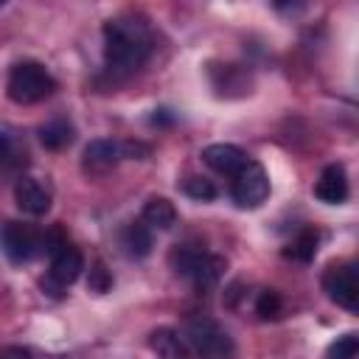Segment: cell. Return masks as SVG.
Instances as JSON below:
<instances>
[{
    "mask_svg": "<svg viewBox=\"0 0 359 359\" xmlns=\"http://www.w3.org/2000/svg\"><path fill=\"white\" fill-rule=\"evenodd\" d=\"M151 53V31L146 17L121 14L104 22V62L112 76H132Z\"/></svg>",
    "mask_w": 359,
    "mask_h": 359,
    "instance_id": "6da1fadb",
    "label": "cell"
},
{
    "mask_svg": "<svg viewBox=\"0 0 359 359\" xmlns=\"http://www.w3.org/2000/svg\"><path fill=\"white\" fill-rule=\"evenodd\" d=\"M168 264L180 278L191 280L199 292L216 286L227 269V261L222 255H213V252L194 247V244H177L168 252Z\"/></svg>",
    "mask_w": 359,
    "mask_h": 359,
    "instance_id": "7a4b0ae2",
    "label": "cell"
},
{
    "mask_svg": "<svg viewBox=\"0 0 359 359\" xmlns=\"http://www.w3.org/2000/svg\"><path fill=\"white\" fill-rule=\"evenodd\" d=\"M182 342L188 353L199 359H236V342L233 337L210 317H191L182 328Z\"/></svg>",
    "mask_w": 359,
    "mask_h": 359,
    "instance_id": "3957f363",
    "label": "cell"
},
{
    "mask_svg": "<svg viewBox=\"0 0 359 359\" xmlns=\"http://www.w3.org/2000/svg\"><path fill=\"white\" fill-rule=\"evenodd\" d=\"M53 90H56V79L50 76V70L42 62L25 59V62H17L8 70L6 93H8V98L14 104H22V107L39 104L48 95H53Z\"/></svg>",
    "mask_w": 359,
    "mask_h": 359,
    "instance_id": "277c9868",
    "label": "cell"
},
{
    "mask_svg": "<svg viewBox=\"0 0 359 359\" xmlns=\"http://www.w3.org/2000/svg\"><path fill=\"white\" fill-rule=\"evenodd\" d=\"M84 269V255L79 247H73L70 241H65L62 247H56L50 252V266L45 272V278L39 280L42 292L50 297H65L67 286L81 275Z\"/></svg>",
    "mask_w": 359,
    "mask_h": 359,
    "instance_id": "5b68a950",
    "label": "cell"
},
{
    "mask_svg": "<svg viewBox=\"0 0 359 359\" xmlns=\"http://www.w3.org/2000/svg\"><path fill=\"white\" fill-rule=\"evenodd\" d=\"M0 247L11 264H28L45 252V230L25 222H8L0 230Z\"/></svg>",
    "mask_w": 359,
    "mask_h": 359,
    "instance_id": "8992f818",
    "label": "cell"
},
{
    "mask_svg": "<svg viewBox=\"0 0 359 359\" xmlns=\"http://www.w3.org/2000/svg\"><path fill=\"white\" fill-rule=\"evenodd\" d=\"M230 196L238 208H247V210L261 208L269 196V177L264 165L255 160H247L230 180Z\"/></svg>",
    "mask_w": 359,
    "mask_h": 359,
    "instance_id": "52a82bcc",
    "label": "cell"
},
{
    "mask_svg": "<svg viewBox=\"0 0 359 359\" xmlns=\"http://www.w3.org/2000/svg\"><path fill=\"white\" fill-rule=\"evenodd\" d=\"M323 292L345 311H359V280L353 261H334L323 272Z\"/></svg>",
    "mask_w": 359,
    "mask_h": 359,
    "instance_id": "ba28073f",
    "label": "cell"
},
{
    "mask_svg": "<svg viewBox=\"0 0 359 359\" xmlns=\"http://www.w3.org/2000/svg\"><path fill=\"white\" fill-rule=\"evenodd\" d=\"M14 202L25 216H45L50 210V191L36 177H20L14 185Z\"/></svg>",
    "mask_w": 359,
    "mask_h": 359,
    "instance_id": "9c48e42d",
    "label": "cell"
},
{
    "mask_svg": "<svg viewBox=\"0 0 359 359\" xmlns=\"http://www.w3.org/2000/svg\"><path fill=\"white\" fill-rule=\"evenodd\" d=\"M314 196L325 205H342L348 199V174L339 163H331L320 171L314 182Z\"/></svg>",
    "mask_w": 359,
    "mask_h": 359,
    "instance_id": "30bf717a",
    "label": "cell"
},
{
    "mask_svg": "<svg viewBox=\"0 0 359 359\" xmlns=\"http://www.w3.org/2000/svg\"><path fill=\"white\" fill-rule=\"evenodd\" d=\"M247 160H250V157L244 154V149H238V146H233V143H210V146L202 149V163H205L208 168H213L216 174L233 177Z\"/></svg>",
    "mask_w": 359,
    "mask_h": 359,
    "instance_id": "8fae6325",
    "label": "cell"
},
{
    "mask_svg": "<svg viewBox=\"0 0 359 359\" xmlns=\"http://www.w3.org/2000/svg\"><path fill=\"white\" fill-rule=\"evenodd\" d=\"M118 160H121V146L115 140H107V137L90 140L84 146V154H81V165L87 174H107Z\"/></svg>",
    "mask_w": 359,
    "mask_h": 359,
    "instance_id": "7c38bea8",
    "label": "cell"
},
{
    "mask_svg": "<svg viewBox=\"0 0 359 359\" xmlns=\"http://www.w3.org/2000/svg\"><path fill=\"white\" fill-rule=\"evenodd\" d=\"M140 222H143L149 230H168V227H174V222H177V208H174V202L165 199V196H151V199L143 205Z\"/></svg>",
    "mask_w": 359,
    "mask_h": 359,
    "instance_id": "4fadbf2b",
    "label": "cell"
},
{
    "mask_svg": "<svg viewBox=\"0 0 359 359\" xmlns=\"http://www.w3.org/2000/svg\"><path fill=\"white\" fill-rule=\"evenodd\" d=\"M149 348L163 359H185L188 348L182 342V334L174 328H154L149 334Z\"/></svg>",
    "mask_w": 359,
    "mask_h": 359,
    "instance_id": "5bb4252c",
    "label": "cell"
},
{
    "mask_svg": "<svg viewBox=\"0 0 359 359\" xmlns=\"http://www.w3.org/2000/svg\"><path fill=\"white\" fill-rule=\"evenodd\" d=\"M73 132H76V129H73L70 121H65V118H53V121H48V123L39 126V143H42L45 149H50V151H59V149L70 146Z\"/></svg>",
    "mask_w": 359,
    "mask_h": 359,
    "instance_id": "9a60e30c",
    "label": "cell"
},
{
    "mask_svg": "<svg viewBox=\"0 0 359 359\" xmlns=\"http://www.w3.org/2000/svg\"><path fill=\"white\" fill-rule=\"evenodd\" d=\"M121 244L126 247V252L132 258H143V255L151 252V244H154L151 241V230L143 222H129L126 230H123V236H121Z\"/></svg>",
    "mask_w": 359,
    "mask_h": 359,
    "instance_id": "2e32d148",
    "label": "cell"
},
{
    "mask_svg": "<svg viewBox=\"0 0 359 359\" xmlns=\"http://www.w3.org/2000/svg\"><path fill=\"white\" fill-rule=\"evenodd\" d=\"M317 247H320V233L311 230V227H303V230L286 244L283 255H286V258H294V261H300V264H309V261L317 255Z\"/></svg>",
    "mask_w": 359,
    "mask_h": 359,
    "instance_id": "e0dca14e",
    "label": "cell"
},
{
    "mask_svg": "<svg viewBox=\"0 0 359 359\" xmlns=\"http://www.w3.org/2000/svg\"><path fill=\"white\" fill-rule=\"evenodd\" d=\"M283 311V300L275 289H261L258 297H255V314L261 320H278Z\"/></svg>",
    "mask_w": 359,
    "mask_h": 359,
    "instance_id": "ac0fdd59",
    "label": "cell"
},
{
    "mask_svg": "<svg viewBox=\"0 0 359 359\" xmlns=\"http://www.w3.org/2000/svg\"><path fill=\"white\" fill-rule=\"evenodd\" d=\"M182 194L196 199V202H210V199H216V185L205 177H188L182 182Z\"/></svg>",
    "mask_w": 359,
    "mask_h": 359,
    "instance_id": "d6986e66",
    "label": "cell"
},
{
    "mask_svg": "<svg viewBox=\"0 0 359 359\" xmlns=\"http://www.w3.org/2000/svg\"><path fill=\"white\" fill-rule=\"evenodd\" d=\"M356 351H359V337L353 331L337 337V342H331L325 359H356Z\"/></svg>",
    "mask_w": 359,
    "mask_h": 359,
    "instance_id": "ffe728a7",
    "label": "cell"
},
{
    "mask_svg": "<svg viewBox=\"0 0 359 359\" xmlns=\"http://www.w3.org/2000/svg\"><path fill=\"white\" fill-rule=\"evenodd\" d=\"M87 289H90V292H95V294H107V292L112 289V275H109V269H107L101 261H95V264L90 266Z\"/></svg>",
    "mask_w": 359,
    "mask_h": 359,
    "instance_id": "44dd1931",
    "label": "cell"
},
{
    "mask_svg": "<svg viewBox=\"0 0 359 359\" xmlns=\"http://www.w3.org/2000/svg\"><path fill=\"white\" fill-rule=\"evenodd\" d=\"M121 146V157H132V160H146L151 154V149L140 140H126V143H118Z\"/></svg>",
    "mask_w": 359,
    "mask_h": 359,
    "instance_id": "7402d4cb",
    "label": "cell"
},
{
    "mask_svg": "<svg viewBox=\"0 0 359 359\" xmlns=\"http://www.w3.org/2000/svg\"><path fill=\"white\" fill-rule=\"evenodd\" d=\"M0 359H31V353L20 345H8V348L0 351Z\"/></svg>",
    "mask_w": 359,
    "mask_h": 359,
    "instance_id": "603a6c76",
    "label": "cell"
},
{
    "mask_svg": "<svg viewBox=\"0 0 359 359\" xmlns=\"http://www.w3.org/2000/svg\"><path fill=\"white\" fill-rule=\"evenodd\" d=\"M11 151H14V146H11V137H8L6 132H0V165L11 160Z\"/></svg>",
    "mask_w": 359,
    "mask_h": 359,
    "instance_id": "cb8c5ba5",
    "label": "cell"
},
{
    "mask_svg": "<svg viewBox=\"0 0 359 359\" xmlns=\"http://www.w3.org/2000/svg\"><path fill=\"white\" fill-rule=\"evenodd\" d=\"M151 123H154V126H168V123H171V115H168V109H154V115H151Z\"/></svg>",
    "mask_w": 359,
    "mask_h": 359,
    "instance_id": "d4e9b609",
    "label": "cell"
}]
</instances>
